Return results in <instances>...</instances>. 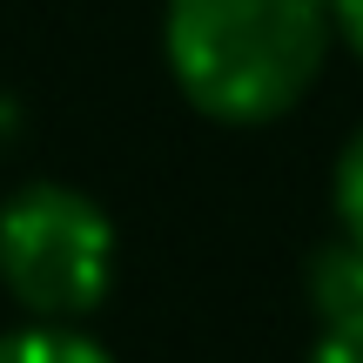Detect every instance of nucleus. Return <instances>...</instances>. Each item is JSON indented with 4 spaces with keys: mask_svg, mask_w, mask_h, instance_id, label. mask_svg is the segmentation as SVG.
Wrapping results in <instances>:
<instances>
[{
    "mask_svg": "<svg viewBox=\"0 0 363 363\" xmlns=\"http://www.w3.org/2000/svg\"><path fill=\"white\" fill-rule=\"evenodd\" d=\"M337 48L330 0H162V61L182 101L222 128L296 115Z\"/></svg>",
    "mask_w": 363,
    "mask_h": 363,
    "instance_id": "nucleus-1",
    "label": "nucleus"
},
{
    "mask_svg": "<svg viewBox=\"0 0 363 363\" xmlns=\"http://www.w3.org/2000/svg\"><path fill=\"white\" fill-rule=\"evenodd\" d=\"M115 222L88 189L27 182L0 202V289L40 323H81L115 289Z\"/></svg>",
    "mask_w": 363,
    "mask_h": 363,
    "instance_id": "nucleus-2",
    "label": "nucleus"
},
{
    "mask_svg": "<svg viewBox=\"0 0 363 363\" xmlns=\"http://www.w3.org/2000/svg\"><path fill=\"white\" fill-rule=\"evenodd\" d=\"M310 303H316L323 323L363 310V249L350 242V235H337V242H323L310 256Z\"/></svg>",
    "mask_w": 363,
    "mask_h": 363,
    "instance_id": "nucleus-3",
    "label": "nucleus"
},
{
    "mask_svg": "<svg viewBox=\"0 0 363 363\" xmlns=\"http://www.w3.org/2000/svg\"><path fill=\"white\" fill-rule=\"evenodd\" d=\"M0 363H115V357H108L88 330L40 323V316H34V323H21V330L0 337Z\"/></svg>",
    "mask_w": 363,
    "mask_h": 363,
    "instance_id": "nucleus-4",
    "label": "nucleus"
},
{
    "mask_svg": "<svg viewBox=\"0 0 363 363\" xmlns=\"http://www.w3.org/2000/svg\"><path fill=\"white\" fill-rule=\"evenodd\" d=\"M330 202H337V235H350V242L363 249V128L343 142V155H337Z\"/></svg>",
    "mask_w": 363,
    "mask_h": 363,
    "instance_id": "nucleus-5",
    "label": "nucleus"
},
{
    "mask_svg": "<svg viewBox=\"0 0 363 363\" xmlns=\"http://www.w3.org/2000/svg\"><path fill=\"white\" fill-rule=\"evenodd\" d=\"M303 363H363V310H357V316H337V323H323Z\"/></svg>",
    "mask_w": 363,
    "mask_h": 363,
    "instance_id": "nucleus-6",
    "label": "nucleus"
},
{
    "mask_svg": "<svg viewBox=\"0 0 363 363\" xmlns=\"http://www.w3.org/2000/svg\"><path fill=\"white\" fill-rule=\"evenodd\" d=\"M330 13H337V40L363 54V0H330Z\"/></svg>",
    "mask_w": 363,
    "mask_h": 363,
    "instance_id": "nucleus-7",
    "label": "nucleus"
}]
</instances>
